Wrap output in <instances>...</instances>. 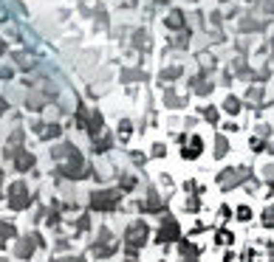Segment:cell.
Segmentation results:
<instances>
[{
    "instance_id": "obj_1",
    "label": "cell",
    "mask_w": 274,
    "mask_h": 262,
    "mask_svg": "<svg viewBox=\"0 0 274 262\" xmlns=\"http://www.w3.org/2000/svg\"><path fill=\"white\" fill-rule=\"evenodd\" d=\"M91 209L94 212H113L116 209V192L113 189H97V192H91Z\"/></svg>"
},
{
    "instance_id": "obj_2",
    "label": "cell",
    "mask_w": 274,
    "mask_h": 262,
    "mask_svg": "<svg viewBox=\"0 0 274 262\" xmlns=\"http://www.w3.org/2000/svg\"><path fill=\"white\" fill-rule=\"evenodd\" d=\"M9 206H12V212H23L29 206V186L23 180L9 186Z\"/></svg>"
},
{
    "instance_id": "obj_3",
    "label": "cell",
    "mask_w": 274,
    "mask_h": 262,
    "mask_svg": "<svg viewBox=\"0 0 274 262\" xmlns=\"http://www.w3.org/2000/svg\"><path fill=\"white\" fill-rule=\"evenodd\" d=\"M145 240H147V226L145 223H130L128 226V246L139 248V246H145Z\"/></svg>"
},
{
    "instance_id": "obj_4",
    "label": "cell",
    "mask_w": 274,
    "mask_h": 262,
    "mask_svg": "<svg viewBox=\"0 0 274 262\" xmlns=\"http://www.w3.org/2000/svg\"><path fill=\"white\" fill-rule=\"evenodd\" d=\"M178 237H181V231H178L176 220H173V217H167V220H164V226L159 229V243H170V240H178Z\"/></svg>"
},
{
    "instance_id": "obj_5",
    "label": "cell",
    "mask_w": 274,
    "mask_h": 262,
    "mask_svg": "<svg viewBox=\"0 0 274 262\" xmlns=\"http://www.w3.org/2000/svg\"><path fill=\"white\" fill-rule=\"evenodd\" d=\"M40 243H43V240H40V237H37V234H34V237H26V240H20V243H17V257H20V260H29V257H32V251H34V246H40Z\"/></svg>"
},
{
    "instance_id": "obj_6",
    "label": "cell",
    "mask_w": 274,
    "mask_h": 262,
    "mask_svg": "<svg viewBox=\"0 0 274 262\" xmlns=\"http://www.w3.org/2000/svg\"><path fill=\"white\" fill-rule=\"evenodd\" d=\"M34 166V155L32 152H17L15 155V169L17 172H26V169H32Z\"/></svg>"
},
{
    "instance_id": "obj_7",
    "label": "cell",
    "mask_w": 274,
    "mask_h": 262,
    "mask_svg": "<svg viewBox=\"0 0 274 262\" xmlns=\"http://www.w3.org/2000/svg\"><path fill=\"white\" fill-rule=\"evenodd\" d=\"M201 149H204V141H201V138H190V147L181 149V155L193 161V158H198V152H201Z\"/></svg>"
},
{
    "instance_id": "obj_8",
    "label": "cell",
    "mask_w": 274,
    "mask_h": 262,
    "mask_svg": "<svg viewBox=\"0 0 274 262\" xmlns=\"http://www.w3.org/2000/svg\"><path fill=\"white\" fill-rule=\"evenodd\" d=\"M37 130H40V138H43V141H46V138H57V135H60V132H63V127H60V124H46V127H43V124H37Z\"/></svg>"
},
{
    "instance_id": "obj_9",
    "label": "cell",
    "mask_w": 274,
    "mask_h": 262,
    "mask_svg": "<svg viewBox=\"0 0 274 262\" xmlns=\"http://www.w3.org/2000/svg\"><path fill=\"white\" fill-rule=\"evenodd\" d=\"M15 59H17V65H20V68H32L34 65V59L29 57V51H17Z\"/></svg>"
},
{
    "instance_id": "obj_10",
    "label": "cell",
    "mask_w": 274,
    "mask_h": 262,
    "mask_svg": "<svg viewBox=\"0 0 274 262\" xmlns=\"http://www.w3.org/2000/svg\"><path fill=\"white\" fill-rule=\"evenodd\" d=\"M122 189H125V192H133V189H136V178H133V175H122Z\"/></svg>"
},
{
    "instance_id": "obj_11",
    "label": "cell",
    "mask_w": 274,
    "mask_h": 262,
    "mask_svg": "<svg viewBox=\"0 0 274 262\" xmlns=\"http://www.w3.org/2000/svg\"><path fill=\"white\" fill-rule=\"evenodd\" d=\"M15 234V226L12 223H0V240H6V237H12Z\"/></svg>"
},
{
    "instance_id": "obj_12",
    "label": "cell",
    "mask_w": 274,
    "mask_h": 262,
    "mask_svg": "<svg viewBox=\"0 0 274 262\" xmlns=\"http://www.w3.org/2000/svg\"><path fill=\"white\" fill-rule=\"evenodd\" d=\"M263 223H266V226H274V206H272V209H266V214H263Z\"/></svg>"
},
{
    "instance_id": "obj_13",
    "label": "cell",
    "mask_w": 274,
    "mask_h": 262,
    "mask_svg": "<svg viewBox=\"0 0 274 262\" xmlns=\"http://www.w3.org/2000/svg\"><path fill=\"white\" fill-rule=\"evenodd\" d=\"M130 130H133V124H130V121H122V127H119L122 138H128V135H130Z\"/></svg>"
},
{
    "instance_id": "obj_14",
    "label": "cell",
    "mask_w": 274,
    "mask_h": 262,
    "mask_svg": "<svg viewBox=\"0 0 274 262\" xmlns=\"http://www.w3.org/2000/svg\"><path fill=\"white\" fill-rule=\"evenodd\" d=\"M0 79H12V71L9 68H0Z\"/></svg>"
},
{
    "instance_id": "obj_15",
    "label": "cell",
    "mask_w": 274,
    "mask_h": 262,
    "mask_svg": "<svg viewBox=\"0 0 274 262\" xmlns=\"http://www.w3.org/2000/svg\"><path fill=\"white\" fill-rule=\"evenodd\" d=\"M238 217H241V220H249V217H252V212H249L246 206H243V209H241V214H238Z\"/></svg>"
},
{
    "instance_id": "obj_16",
    "label": "cell",
    "mask_w": 274,
    "mask_h": 262,
    "mask_svg": "<svg viewBox=\"0 0 274 262\" xmlns=\"http://www.w3.org/2000/svg\"><path fill=\"white\" fill-rule=\"evenodd\" d=\"M63 262H88V260H82V257H65Z\"/></svg>"
},
{
    "instance_id": "obj_17",
    "label": "cell",
    "mask_w": 274,
    "mask_h": 262,
    "mask_svg": "<svg viewBox=\"0 0 274 262\" xmlns=\"http://www.w3.org/2000/svg\"><path fill=\"white\" fill-rule=\"evenodd\" d=\"M3 110H6V102H3V99H0V113H3Z\"/></svg>"
},
{
    "instance_id": "obj_18",
    "label": "cell",
    "mask_w": 274,
    "mask_h": 262,
    "mask_svg": "<svg viewBox=\"0 0 274 262\" xmlns=\"http://www.w3.org/2000/svg\"><path fill=\"white\" fill-rule=\"evenodd\" d=\"M3 48H6V45H3V40H0V54H3Z\"/></svg>"
}]
</instances>
